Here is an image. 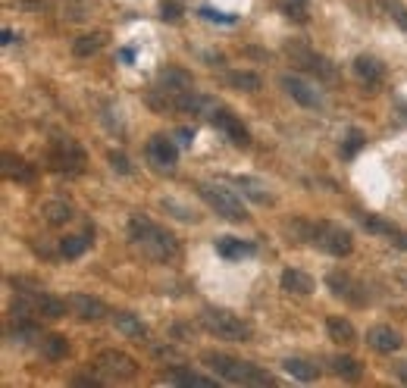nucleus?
<instances>
[{
    "mask_svg": "<svg viewBox=\"0 0 407 388\" xmlns=\"http://www.w3.org/2000/svg\"><path fill=\"white\" fill-rule=\"evenodd\" d=\"M129 238H132L135 248L148 257V260H154V263H166V260H172V257L179 254L176 235L166 232L163 226H157L148 216H132V220H129Z\"/></svg>",
    "mask_w": 407,
    "mask_h": 388,
    "instance_id": "obj_1",
    "label": "nucleus"
},
{
    "mask_svg": "<svg viewBox=\"0 0 407 388\" xmlns=\"http://www.w3.org/2000/svg\"><path fill=\"white\" fill-rule=\"evenodd\" d=\"M200 360H204L220 379L232 382V385H273V376L263 373L260 366L248 363V360L229 357V354H220V351H204Z\"/></svg>",
    "mask_w": 407,
    "mask_h": 388,
    "instance_id": "obj_2",
    "label": "nucleus"
},
{
    "mask_svg": "<svg viewBox=\"0 0 407 388\" xmlns=\"http://www.w3.org/2000/svg\"><path fill=\"white\" fill-rule=\"evenodd\" d=\"M295 232L301 235V242H311L317 244L319 250L332 257H348L354 250V238H351L348 229L335 226V222H307V220H298L295 222Z\"/></svg>",
    "mask_w": 407,
    "mask_h": 388,
    "instance_id": "obj_3",
    "label": "nucleus"
},
{
    "mask_svg": "<svg viewBox=\"0 0 407 388\" xmlns=\"http://www.w3.org/2000/svg\"><path fill=\"white\" fill-rule=\"evenodd\" d=\"M200 326L213 338H220V341H248L251 338V322L241 320L232 310H220V307L200 310Z\"/></svg>",
    "mask_w": 407,
    "mask_h": 388,
    "instance_id": "obj_4",
    "label": "nucleus"
},
{
    "mask_svg": "<svg viewBox=\"0 0 407 388\" xmlns=\"http://www.w3.org/2000/svg\"><path fill=\"white\" fill-rule=\"evenodd\" d=\"M66 307L69 300H60L53 298V294L47 292H23L19 294V300L13 304V320H35V316H41V320H60V316H66Z\"/></svg>",
    "mask_w": 407,
    "mask_h": 388,
    "instance_id": "obj_5",
    "label": "nucleus"
},
{
    "mask_svg": "<svg viewBox=\"0 0 407 388\" xmlns=\"http://www.w3.org/2000/svg\"><path fill=\"white\" fill-rule=\"evenodd\" d=\"M198 194L207 201V207H210V210H216V216H222V220H232V222H244V220H248V210H244L241 198H238L235 191L226 188V185L200 182Z\"/></svg>",
    "mask_w": 407,
    "mask_h": 388,
    "instance_id": "obj_6",
    "label": "nucleus"
},
{
    "mask_svg": "<svg viewBox=\"0 0 407 388\" xmlns=\"http://www.w3.org/2000/svg\"><path fill=\"white\" fill-rule=\"evenodd\" d=\"M285 51H289V57H291V63H295V66L307 69V73L317 75V79L332 81L335 75H339V69H335L332 63H329V60L323 57V53L311 51V47L301 44V41H289V44H285Z\"/></svg>",
    "mask_w": 407,
    "mask_h": 388,
    "instance_id": "obj_7",
    "label": "nucleus"
},
{
    "mask_svg": "<svg viewBox=\"0 0 407 388\" xmlns=\"http://www.w3.org/2000/svg\"><path fill=\"white\" fill-rule=\"evenodd\" d=\"M94 370L104 373L107 379H116V382H126V379H135L138 373V360L129 357L126 351H116V348H107L94 357Z\"/></svg>",
    "mask_w": 407,
    "mask_h": 388,
    "instance_id": "obj_8",
    "label": "nucleus"
},
{
    "mask_svg": "<svg viewBox=\"0 0 407 388\" xmlns=\"http://www.w3.org/2000/svg\"><path fill=\"white\" fill-rule=\"evenodd\" d=\"M51 166L57 172H66V176H79L85 169V151L79 147V141L73 138H57L51 151Z\"/></svg>",
    "mask_w": 407,
    "mask_h": 388,
    "instance_id": "obj_9",
    "label": "nucleus"
},
{
    "mask_svg": "<svg viewBox=\"0 0 407 388\" xmlns=\"http://www.w3.org/2000/svg\"><path fill=\"white\" fill-rule=\"evenodd\" d=\"M326 285L332 288L335 298H345L348 304H354V307H367V304H370L367 288H363L360 282H354L351 276H345V272H329V276H326Z\"/></svg>",
    "mask_w": 407,
    "mask_h": 388,
    "instance_id": "obj_10",
    "label": "nucleus"
},
{
    "mask_svg": "<svg viewBox=\"0 0 407 388\" xmlns=\"http://www.w3.org/2000/svg\"><path fill=\"white\" fill-rule=\"evenodd\" d=\"M282 88L289 91L291 101H298L301 107H307V110H319V107H323V94L313 88L311 81H304L301 75H282Z\"/></svg>",
    "mask_w": 407,
    "mask_h": 388,
    "instance_id": "obj_11",
    "label": "nucleus"
},
{
    "mask_svg": "<svg viewBox=\"0 0 407 388\" xmlns=\"http://www.w3.org/2000/svg\"><path fill=\"white\" fill-rule=\"evenodd\" d=\"M210 122H213L216 129H220V132L232 141V144H238V147H248V144H251V135H248V129L241 125V119H238L235 113H229L226 107H220V110H216V116L210 119Z\"/></svg>",
    "mask_w": 407,
    "mask_h": 388,
    "instance_id": "obj_12",
    "label": "nucleus"
},
{
    "mask_svg": "<svg viewBox=\"0 0 407 388\" xmlns=\"http://www.w3.org/2000/svg\"><path fill=\"white\" fill-rule=\"evenodd\" d=\"M69 310H73L79 320H104V316H110V310H107V304L101 298H91V294L85 292H73L69 294Z\"/></svg>",
    "mask_w": 407,
    "mask_h": 388,
    "instance_id": "obj_13",
    "label": "nucleus"
},
{
    "mask_svg": "<svg viewBox=\"0 0 407 388\" xmlns=\"http://www.w3.org/2000/svg\"><path fill=\"white\" fill-rule=\"evenodd\" d=\"M367 344H370L376 354H395L401 348V335L392 326H373V329L367 332Z\"/></svg>",
    "mask_w": 407,
    "mask_h": 388,
    "instance_id": "obj_14",
    "label": "nucleus"
},
{
    "mask_svg": "<svg viewBox=\"0 0 407 388\" xmlns=\"http://www.w3.org/2000/svg\"><path fill=\"white\" fill-rule=\"evenodd\" d=\"M148 157L157 166H176L179 147L172 144V138H166V135H154V138L148 141Z\"/></svg>",
    "mask_w": 407,
    "mask_h": 388,
    "instance_id": "obj_15",
    "label": "nucleus"
},
{
    "mask_svg": "<svg viewBox=\"0 0 407 388\" xmlns=\"http://www.w3.org/2000/svg\"><path fill=\"white\" fill-rule=\"evenodd\" d=\"M160 382H166V385H194V388H216V379H210V376H200V373H192V370H185V366H176V370H170V373H163Z\"/></svg>",
    "mask_w": 407,
    "mask_h": 388,
    "instance_id": "obj_16",
    "label": "nucleus"
},
{
    "mask_svg": "<svg viewBox=\"0 0 407 388\" xmlns=\"http://www.w3.org/2000/svg\"><path fill=\"white\" fill-rule=\"evenodd\" d=\"M354 75L363 81V85H379L382 75H385V66L376 57H370V53H360V57L354 60Z\"/></svg>",
    "mask_w": 407,
    "mask_h": 388,
    "instance_id": "obj_17",
    "label": "nucleus"
},
{
    "mask_svg": "<svg viewBox=\"0 0 407 388\" xmlns=\"http://www.w3.org/2000/svg\"><path fill=\"white\" fill-rule=\"evenodd\" d=\"M232 182H235V188L241 191L244 198L257 201V204H273V194H270L267 182H260V179H254V176H235Z\"/></svg>",
    "mask_w": 407,
    "mask_h": 388,
    "instance_id": "obj_18",
    "label": "nucleus"
},
{
    "mask_svg": "<svg viewBox=\"0 0 407 388\" xmlns=\"http://www.w3.org/2000/svg\"><path fill=\"white\" fill-rule=\"evenodd\" d=\"M279 285H282V292H289V294H311L313 292V279L307 276V272L291 270V266H289V270L282 272Z\"/></svg>",
    "mask_w": 407,
    "mask_h": 388,
    "instance_id": "obj_19",
    "label": "nucleus"
},
{
    "mask_svg": "<svg viewBox=\"0 0 407 388\" xmlns=\"http://www.w3.org/2000/svg\"><path fill=\"white\" fill-rule=\"evenodd\" d=\"M157 81L170 91H188L192 88V73H185V69H179V66H163L157 73Z\"/></svg>",
    "mask_w": 407,
    "mask_h": 388,
    "instance_id": "obj_20",
    "label": "nucleus"
},
{
    "mask_svg": "<svg viewBox=\"0 0 407 388\" xmlns=\"http://www.w3.org/2000/svg\"><path fill=\"white\" fill-rule=\"evenodd\" d=\"M113 326H116L126 338H138V341L141 338H148V326L141 322V316L126 313V310H122V313H113Z\"/></svg>",
    "mask_w": 407,
    "mask_h": 388,
    "instance_id": "obj_21",
    "label": "nucleus"
},
{
    "mask_svg": "<svg viewBox=\"0 0 407 388\" xmlns=\"http://www.w3.org/2000/svg\"><path fill=\"white\" fill-rule=\"evenodd\" d=\"M216 250H220L226 260H238V257H251L254 244L241 242V238H232V235H222V238H216Z\"/></svg>",
    "mask_w": 407,
    "mask_h": 388,
    "instance_id": "obj_22",
    "label": "nucleus"
},
{
    "mask_svg": "<svg viewBox=\"0 0 407 388\" xmlns=\"http://www.w3.org/2000/svg\"><path fill=\"white\" fill-rule=\"evenodd\" d=\"M282 366H285V373L295 376V379H301V382H313L319 376L317 366H313L311 360H304V357H289Z\"/></svg>",
    "mask_w": 407,
    "mask_h": 388,
    "instance_id": "obj_23",
    "label": "nucleus"
},
{
    "mask_svg": "<svg viewBox=\"0 0 407 388\" xmlns=\"http://www.w3.org/2000/svg\"><path fill=\"white\" fill-rule=\"evenodd\" d=\"M326 329H329V335H332V341H345V344H351L357 338V332H354V326H351L345 316H329L326 320Z\"/></svg>",
    "mask_w": 407,
    "mask_h": 388,
    "instance_id": "obj_24",
    "label": "nucleus"
},
{
    "mask_svg": "<svg viewBox=\"0 0 407 388\" xmlns=\"http://www.w3.org/2000/svg\"><path fill=\"white\" fill-rule=\"evenodd\" d=\"M41 354L47 360H63L69 354V338L66 335H44L41 338Z\"/></svg>",
    "mask_w": 407,
    "mask_h": 388,
    "instance_id": "obj_25",
    "label": "nucleus"
},
{
    "mask_svg": "<svg viewBox=\"0 0 407 388\" xmlns=\"http://www.w3.org/2000/svg\"><path fill=\"white\" fill-rule=\"evenodd\" d=\"M3 163H7V176L16 179V182H31V179H35V166H29L23 157L3 154Z\"/></svg>",
    "mask_w": 407,
    "mask_h": 388,
    "instance_id": "obj_26",
    "label": "nucleus"
},
{
    "mask_svg": "<svg viewBox=\"0 0 407 388\" xmlns=\"http://www.w3.org/2000/svg\"><path fill=\"white\" fill-rule=\"evenodd\" d=\"M226 81H229L232 88H238V91H248V94L260 91V85H263L257 73H244V69H241V73H229V75H226Z\"/></svg>",
    "mask_w": 407,
    "mask_h": 388,
    "instance_id": "obj_27",
    "label": "nucleus"
},
{
    "mask_svg": "<svg viewBox=\"0 0 407 388\" xmlns=\"http://www.w3.org/2000/svg\"><path fill=\"white\" fill-rule=\"evenodd\" d=\"M44 220L51 226H63V222L73 220V207L66 201H51V204H44Z\"/></svg>",
    "mask_w": 407,
    "mask_h": 388,
    "instance_id": "obj_28",
    "label": "nucleus"
},
{
    "mask_svg": "<svg viewBox=\"0 0 407 388\" xmlns=\"http://www.w3.org/2000/svg\"><path fill=\"white\" fill-rule=\"evenodd\" d=\"M88 238L85 235H69V238H63L60 242V254L66 257V260H75V257H81L85 250H88Z\"/></svg>",
    "mask_w": 407,
    "mask_h": 388,
    "instance_id": "obj_29",
    "label": "nucleus"
},
{
    "mask_svg": "<svg viewBox=\"0 0 407 388\" xmlns=\"http://www.w3.org/2000/svg\"><path fill=\"white\" fill-rule=\"evenodd\" d=\"M282 16H289L291 23H307V0H276Z\"/></svg>",
    "mask_w": 407,
    "mask_h": 388,
    "instance_id": "obj_30",
    "label": "nucleus"
},
{
    "mask_svg": "<svg viewBox=\"0 0 407 388\" xmlns=\"http://www.w3.org/2000/svg\"><path fill=\"white\" fill-rule=\"evenodd\" d=\"M332 373L341 376V379H360V363L354 357H332Z\"/></svg>",
    "mask_w": 407,
    "mask_h": 388,
    "instance_id": "obj_31",
    "label": "nucleus"
},
{
    "mask_svg": "<svg viewBox=\"0 0 407 388\" xmlns=\"http://www.w3.org/2000/svg\"><path fill=\"white\" fill-rule=\"evenodd\" d=\"M101 44H104V38H101V35H81L79 41L73 44V53H75V57H91V53L101 51Z\"/></svg>",
    "mask_w": 407,
    "mask_h": 388,
    "instance_id": "obj_32",
    "label": "nucleus"
},
{
    "mask_svg": "<svg viewBox=\"0 0 407 388\" xmlns=\"http://www.w3.org/2000/svg\"><path fill=\"white\" fill-rule=\"evenodd\" d=\"M382 10H385L389 16H392L395 23L401 25V29L407 31V7L401 3V0H382Z\"/></svg>",
    "mask_w": 407,
    "mask_h": 388,
    "instance_id": "obj_33",
    "label": "nucleus"
},
{
    "mask_svg": "<svg viewBox=\"0 0 407 388\" xmlns=\"http://www.w3.org/2000/svg\"><path fill=\"white\" fill-rule=\"evenodd\" d=\"M360 226H363V229H370V232H376V235H389V238L395 235V226H389V222L376 220L373 213H363V216H360Z\"/></svg>",
    "mask_w": 407,
    "mask_h": 388,
    "instance_id": "obj_34",
    "label": "nucleus"
},
{
    "mask_svg": "<svg viewBox=\"0 0 407 388\" xmlns=\"http://www.w3.org/2000/svg\"><path fill=\"white\" fill-rule=\"evenodd\" d=\"M363 141H367V138H363L360 129H351L348 138H345V144H341V157H354L357 151L363 147Z\"/></svg>",
    "mask_w": 407,
    "mask_h": 388,
    "instance_id": "obj_35",
    "label": "nucleus"
},
{
    "mask_svg": "<svg viewBox=\"0 0 407 388\" xmlns=\"http://www.w3.org/2000/svg\"><path fill=\"white\" fill-rule=\"evenodd\" d=\"M200 16H204V19H210V23H226V25L235 23V16H232V13H213V10H200Z\"/></svg>",
    "mask_w": 407,
    "mask_h": 388,
    "instance_id": "obj_36",
    "label": "nucleus"
},
{
    "mask_svg": "<svg viewBox=\"0 0 407 388\" xmlns=\"http://www.w3.org/2000/svg\"><path fill=\"white\" fill-rule=\"evenodd\" d=\"M110 163H113V169H116V172H122V176H129V172H132V166H129V160L122 154H110Z\"/></svg>",
    "mask_w": 407,
    "mask_h": 388,
    "instance_id": "obj_37",
    "label": "nucleus"
},
{
    "mask_svg": "<svg viewBox=\"0 0 407 388\" xmlns=\"http://www.w3.org/2000/svg\"><path fill=\"white\" fill-rule=\"evenodd\" d=\"M163 19H166V23H179V19H182V10H179L176 3H163Z\"/></svg>",
    "mask_w": 407,
    "mask_h": 388,
    "instance_id": "obj_38",
    "label": "nucleus"
},
{
    "mask_svg": "<svg viewBox=\"0 0 407 388\" xmlns=\"http://www.w3.org/2000/svg\"><path fill=\"white\" fill-rule=\"evenodd\" d=\"M392 244H395V248H401V250H407V232H398V229H395Z\"/></svg>",
    "mask_w": 407,
    "mask_h": 388,
    "instance_id": "obj_39",
    "label": "nucleus"
},
{
    "mask_svg": "<svg viewBox=\"0 0 407 388\" xmlns=\"http://www.w3.org/2000/svg\"><path fill=\"white\" fill-rule=\"evenodd\" d=\"M192 138H194V135H192V129H179V132H176V141H179V144H192Z\"/></svg>",
    "mask_w": 407,
    "mask_h": 388,
    "instance_id": "obj_40",
    "label": "nucleus"
},
{
    "mask_svg": "<svg viewBox=\"0 0 407 388\" xmlns=\"http://www.w3.org/2000/svg\"><path fill=\"white\" fill-rule=\"evenodd\" d=\"M395 373H398V379L407 385V360H404V363H398V366H395Z\"/></svg>",
    "mask_w": 407,
    "mask_h": 388,
    "instance_id": "obj_41",
    "label": "nucleus"
}]
</instances>
